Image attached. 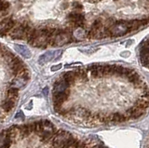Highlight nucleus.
Here are the masks:
<instances>
[{"label":"nucleus","mask_w":149,"mask_h":148,"mask_svg":"<svg viewBox=\"0 0 149 148\" xmlns=\"http://www.w3.org/2000/svg\"><path fill=\"white\" fill-rule=\"evenodd\" d=\"M130 55V51H123L120 53V56H122V57H129Z\"/></svg>","instance_id":"obj_20"},{"label":"nucleus","mask_w":149,"mask_h":148,"mask_svg":"<svg viewBox=\"0 0 149 148\" xmlns=\"http://www.w3.org/2000/svg\"><path fill=\"white\" fill-rule=\"evenodd\" d=\"M62 64L61 63H59V64H57V65H53V66H51L50 67V71L51 72H56V71H58V70H60L61 68H62Z\"/></svg>","instance_id":"obj_18"},{"label":"nucleus","mask_w":149,"mask_h":148,"mask_svg":"<svg viewBox=\"0 0 149 148\" xmlns=\"http://www.w3.org/2000/svg\"><path fill=\"white\" fill-rule=\"evenodd\" d=\"M62 78L64 79L67 83H69L70 85H72L73 83L74 82V80L77 79V73L76 71H69V72H65L64 74H63Z\"/></svg>","instance_id":"obj_9"},{"label":"nucleus","mask_w":149,"mask_h":148,"mask_svg":"<svg viewBox=\"0 0 149 148\" xmlns=\"http://www.w3.org/2000/svg\"><path fill=\"white\" fill-rule=\"evenodd\" d=\"M105 28L107 30L108 35L114 36V38L123 36L126 34L132 32L129 25V21H125V20H119V21L112 22L111 26L105 27Z\"/></svg>","instance_id":"obj_1"},{"label":"nucleus","mask_w":149,"mask_h":148,"mask_svg":"<svg viewBox=\"0 0 149 148\" xmlns=\"http://www.w3.org/2000/svg\"><path fill=\"white\" fill-rule=\"evenodd\" d=\"M71 133L67 131H60L59 132H56L55 136L52 139V146L53 148H62L68 139L71 137Z\"/></svg>","instance_id":"obj_4"},{"label":"nucleus","mask_w":149,"mask_h":148,"mask_svg":"<svg viewBox=\"0 0 149 148\" xmlns=\"http://www.w3.org/2000/svg\"><path fill=\"white\" fill-rule=\"evenodd\" d=\"M133 42H134V41H133L132 39H129V40L127 41V43H126V47H129V46H130Z\"/></svg>","instance_id":"obj_21"},{"label":"nucleus","mask_w":149,"mask_h":148,"mask_svg":"<svg viewBox=\"0 0 149 148\" xmlns=\"http://www.w3.org/2000/svg\"><path fill=\"white\" fill-rule=\"evenodd\" d=\"M72 36L69 34L67 30L64 29H56L54 38L49 42V46H52V47H62V46L68 44L71 42Z\"/></svg>","instance_id":"obj_2"},{"label":"nucleus","mask_w":149,"mask_h":148,"mask_svg":"<svg viewBox=\"0 0 149 148\" xmlns=\"http://www.w3.org/2000/svg\"><path fill=\"white\" fill-rule=\"evenodd\" d=\"M88 38V31L84 29V27H79L76 28L73 32V38L77 41L83 40Z\"/></svg>","instance_id":"obj_5"},{"label":"nucleus","mask_w":149,"mask_h":148,"mask_svg":"<svg viewBox=\"0 0 149 148\" xmlns=\"http://www.w3.org/2000/svg\"><path fill=\"white\" fill-rule=\"evenodd\" d=\"M110 120L113 122H124L127 120V117L122 114H119V113H116L114 114L112 117H110Z\"/></svg>","instance_id":"obj_13"},{"label":"nucleus","mask_w":149,"mask_h":148,"mask_svg":"<svg viewBox=\"0 0 149 148\" xmlns=\"http://www.w3.org/2000/svg\"><path fill=\"white\" fill-rule=\"evenodd\" d=\"M15 103L16 101L14 100H10V99H8L7 101H2V111L3 112H9V111H11L14 106H15Z\"/></svg>","instance_id":"obj_11"},{"label":"nucleus","mask_w":149,"mask_h":148,"mask_svg":"<svg viewBox=\"0 0 149 148\" xmlns=\"http://www.w3.org/2000/svg\"><path fill=\"white\" fill-rule=\"evenodd\" d=\"M14 49H15L17 51L20 53L22 57H24L26 59H29L31 58L32 56V53L29 49H28L25 46H23V45H18V44H15L14 45Z\"/></svg>","instance_id":"obj_8"},{"label":"nucleus","mask_w":149,"mask_h":148,"mask_svg":"<svg viewBox=\"0 0 149 148\" xmlns=\"http://www.w3.org/2000/svg\"><path fill=\"white\" fill-rule=\"evenodd\" d=\"M104 28V22H102V19H96L93 24H91V30H94V31H100Z\"/></svg>","instance_id":"obj_14"},{"label":"nucleus","mask_w":149,"mask_h":148,"mask_svg":"<svg viewBox=\"0 0 149 148\" xmlns=\"http://www.w3.org/2000/svg\"><path fill=\"white\" fill-rule=\"evenodd\" d=\"M9 8H10V4L9 2H8L7 0H2L1 2V15L3 16L4 13H8Z\"/></svg>","instance_id":"obj_16"},{"label":"nucleus","mask_w":149,"mask_h":148,"mask_svg":"<svg viewBox=\"0 0 149 148\" xmlns=\"http://www.w3.org/2000/svg\"><path fill=\"white\" fill-rule=\"evenodd\" d=\"M73 8H74V10H76V11H83V5L81 3H79V2H74L73 4Z\"/></svg>","instance_id":"obj_17"},{"label":"nucleus","mask_w":149,"mask_h":148,"mask_svg":"<svg viewBox=\"0 0 149 148\" xmlns=\"http://www.w3.org/2000/svg\"><path fill=\"white\" fill-rule=\"evenodd\" d=\"M57 54V51H47L46 53L42 54L39 57L38 63L43 65V64L50 62L51 60H53V57H55V55Z\"/></svg>","instance_id":"obj_7"},{"label":"nucleus","mask_w":149,"mask_h":148,"mask_svg":"<svg viewBox=\"0 0 149 148\" xmlns=\"http://www.w3.org/2000/svg\"><path fill=\"white\" fill-rule=\"evenodd\" d=\"M8 93V99H10V100H14V101H17L18 99V89H15V88H9L7 91Z\"/></svg>","instance_id":"obj_12"},{"label":"nucleus","mask_w":149,"mask_h":148,"mask_svg":"<svg viewBox=\"0 0 149 148\" xmlns=\"http://www.w3.org/2000/svg\"><path fill=\"white\" fill-rule=\"evenodd\" d=\"M27 81L28 79L24 78L22 76H18V77H16L15 79H13L10 82V87L12 88H15V89H22V88L24 87L27 84Z\"/></svg>","instance_id":"obj_6"},{"label":"nucleus","mask_w":149,"mask_h":148,"mask_svg":"<svg viewBox=\"0 0 149 148\" xmlns=\"http://www.w3.org/2000/svg\"><path fill=\"white\" fill-rule=\"evenodd\" d=\"M66 18L69 21L70 25L74 29L79 27H85L86 25V17L82 11H71L67 14Z\"/></svg>","instance_id":"obj_3"},{"label":"nucleus","mask_w":149,"mask_h":148,"mask_svg":"<svg viewBox=\"0 0 149 148\" xmlns=\"http://www.w3.org/2000/svg\"><path fill=\"white\" fill-rule=\"evenodd\" d=\"M73 114H74L77 117H80V118H85L88 115V112L84 108H77V109H74Z\"/></svg>","instance_id":"obj_15"},{"label":"nucleus","mask_w":149,"mask_h":148,"mask_svg":"<svg viewBox=\"0 0 149 148\" xmlns=\"http://www.w3.org/2000/svg\"><path fill=\"white\" fill-rule=\"evenodd\" d=\"M12 140L8 134L3 131L1 134V148H9L12 145Z\"/></svg>","instance_id":"obj_10"},{"label":"nucleus","mask_w":149,"mask_h":148,"mask_svg":"<svg viewBox=\"0 0 149 148\" xmlns=\"http://www.w3.org/2000/svg\"><path fill=\"white\" fill-rule=\"evenodd\" d=\"M99 148H102V147H99Z\"/></svg>","instance_id":"obj_25"},{"label":"nucleus","mask_w":149,"mask_h":148,"mask_svg":"<svg viewBox=\"0 0 149 148\" xmlns=\"http://www.w3.org/2000/svg\"><path fill=\"white\" fill-rule=\"evenodd\" d=\"M113 1H118V0H113Z\"/></svg>","instance_id":"obj_24"},{"label":"nucleus","mask_w":149,"mask_h":148,"mask_svg":"<svg viewBox=\"0 0 149 148\" xmlns=\"http://www.w3.org/2000/svg\"><path fill=\"white\" fill-rule=\"evenodd\" d=\"M92 1H97L98 2V1H101V0H92Z\"/></svg>","instance_id":"obj_23"},{"label":"nucleus","mask_w":149,"mask_h":148,"mask_svg":"<svg viewBox=\"0 0 149 148\" xmlns=\"http://www.w3.org/2000/svg\"><path fill=\"white\" fill-rule=\"evenodd\" d=\"M24 117V115L22 112V111H19V112L15 115V118H23Z\"/></svg>","instance_id":"obj_19"},{"label":"nucleus","mask_w":149,"mask_h":148,"mask_svg":"<svg viewBox=\"0 0 149 148\" xmlns=\"http://www.w3.org/2000/svg\"><path fill=\"white\" fill-rule=\"evenodd\" d=\"M43 93H44L45 96L48 95V93H49V88H45V89L43 90Z\"/></svg>","instance_id":"obj_22"}]
</instances>
